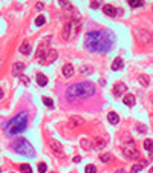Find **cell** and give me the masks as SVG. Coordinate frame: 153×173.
<instances>
[{"instance_id":"obj_9","label":"cell","mask_w":153,"mask_h":173,"mask_svg":"<svg viewBox=\"0 0 153 173\" xmlns=\"http://www.w3.org/2000/svg\"><path fill=\"white\" fill-rule=\"evenodd\" d=\"M126 90H127V86H126L124 83H116L114 86V89H112V92H114L115 97H121Z\"/></svg>"},{"instance_id":"obj_14","label":"cell","mask_w":153,"mask_h":173,"mask_svg":"<svg viewBox=\"0 0 153 173\" xmlns=\"http://www.w3.org/2000/svg\"><path fill=\"white\" fill-rule=\"evenodd\" d=\"M123 68V58L121 57H116L114 60V63H112V71H119Z\"/></svg>"},{"instance_id":"obj_13","label":"cell","mask_w":153,"mask_h":173,"mask_svg":"<svg viewBox=\"0 0 153 173\" xmlns=\"http://www.w3.org/2000/svg\"><path fill=\"white\" fill-rule=\"evenodd\" d=\"M22 71H25V63L17 61L14 66H12V74H14V75H20V74H22Z\"/></svg>"},{"instance_id":"obj_12","label":"cell","mask_w":153,"mask_h":173,"mask_svg":"<svg viewBox=\"0 0 153 173\" xmlns=\"http://www.w3.org/2000/svg\"><path fill=\"white\" fill-rule=\"evenodd\" d=\"M63 75L66 77V78H71L72 75H74V66L72 64H64L63 66Z\"/></svg>"},{"instance_id":"obj_38","label":"cell","mask_w":153,"mask_h":173,"mask_svg":"<svg viewBox=\"0 0 153 173\" xmlns=\"http://www.w3.org/2000/svg\"><path fill=\"white\" fill-rule=\"evenodd\" d=\"M3 97V92H2V89H0V98H2Z\"/></svg>"},{"instance_id":"obj_34","label":"cell","mask_w":153,"mask_h":173,"mask_svg":"<svg viewBox=\"0 0 153 173\" xmlns=\"http://www.w3.org/2000/svg\"><path fill=\"white\" fill-rule=\"evenodd\" d=\"M138 130H139V132H144L145 129H144V126H141V124H138Z\"/></svg>"},{"instance_id":"obj_31","label":"cell","mask_w":153,"mask_h":173,"mask_svg":"<svg viewBox=\"0 0 153 173\" xmlns=\"http://www.w3.org/2000/svg\"><path fill=\"white\" fill-rule=\"evenodd\" d=\"M60 6H63V8H72V6H71V3L68 2V0H63V2H60Z\"/></svg>"},{"instance_id":"obj_19","label":"cell","mask_w":153,"mask_h":173,"mask_svg":"<svg viewBox=\"0 0 153 173\" xmlns=\"http://www.w3.org/2000/svg\"><path fill=\"white\" fill-rule=\"evenodd\" d=\"M20 52H22V54H25V55H28L29 52H31V44H29L28 42H25L22 46H20Z\"/></svg>"},{"instance_id":"obj_20","label":"cell","mask_w":153,"mask_h":173,"mask_svg":"<svg viewBox=\"0 0 153 173\" xmlns=\"http://www.w3.org/2000/svg\"><path fill=\"white\" fill-rule=\"evenodd\" d=\"M138 81L141 83L142 86H145V88H147L149 83H150V80H149V77H147V75H139V77H138Z\"/></svg>"},{"instance_id":"obj_16","label":"cell","mask_w":153,"mask_h":173,"mask_svg":"<svg viewBox=\"0 0 153 173\" xmlns=\"http://www.w3.org/2000/svg\"><path fill=\"white\" fill-rule=\"evenodd\" d=\"M107 119H109V123H110V124H118V123H119V117L115 114V112H109Z\"/></svg>"},{"instance_id":"obj_17","label":"cell","mask_w":153,"mask_h":173,"mask_svg":"<svg viewBox=\"0 0 153 173\" xmlns=\"http://www.w3.org/2000/svg\"><path fill=\"white\" fill-rule=\"evenodd\" d=\"M106 145V139L104 138H97L94 141V149H103Z\"/></svg>"},{"instance_id":"obj_7","label":"cell","mask_w":153,"mask_h":173,"mask_svg":"<svg viewBox=\"0 0 153 173\" xmlns=\"http://www.w3.org/2000/svg\"><path fill=\"white\" fill-rule=\"evenodd\" d=\"M58 54H57V51L55 49H48V52H46V55L43 58V61L42 64H48V63H54L55 60H57Z\"/></svg>"},{"instance_id":"obj_41","label":"cell","mask_w":153,"mask_h":173,"mask_svg":"<svg viewBox=\"0 0 153 173\" xmlns=\"http://www.w3.org/2000/svg\"><path fill=\"white\" fill-rule=\"evenodd\" d=\"M152 103H153V95H152Z\"/></svg>"},{"instance_id":"obj_3","label":"cell","mask_w":153,"mask_h":173,"mask_svg":"<svg viewBox=\"0 0 153 173\" xmlns=\"http://www.w3.org/2000/svg\"><path fill=\"white\" fill-rule=\"evenodd\" d=\"M26 126H28V115H26V112H20L5 124V132L9 136H16L26 130Z\"/></svg>"},{"instance_id":"obj_40","label":"cell","mask_w":153,"mask_h":173,"mask_svg":"<svg viewBox=\"0 0 153 173\" xmlns=\"http://www.w3.org/2000/svg\"><path fill=\"white\" fill-rule=\"evenodd\" d=\"M149 173H153V167H150V170H149Z\"/></svg>"},{"instance_id":"obj_36","label":"cell","mask_w":153,"mask_h":173,"mask_svg":"<svg viewBox=\"0 0 153 173\" xmlns=\"http://www.w3.org/2000/svg\"><path fill=\"white\" fill-rule=\"evenodd\" d=\"M37 9H38V11L43 9V3H37Z\"/></svg>"},{"instance_id":"obj_26","label":"cell","mask_w":153,"mask_h":173,"mask_svg":"<svg viewBox=\"0 0 153 173\" xmlns=\"http://www.w3.org/2000/svg\"><path fill=\"white\" fill-rule=\"evenodd\" d=\"M80 72H81V74H90L92 68L90 66H81V68H80Z\"/></svg>"},{"instance_id":"obj_39","label":"cell","mask_w":153,"mask_h":173,"mask_svg":"<svg viewBox=\"0 0 153 173\" xmlns=\"http://www.w3.org/2000/svg\"><path fill=\"white\" fill-rule=\"evenodd\" d=\"M116 173H126V172H124V170H118Z\"/></svg>"},{"instance_id":"obj_37","label":"cell","mask_w":153,"mask_h":173,"mask_svg":"<svg viewBox=\"0 0 153 173\" xmlns=\"http://www.w3.org/2000/svg\"><path fill=\"white\" fill-rule=\"evenodd\" d=\"M150 159H153V150L150 152Z\"/></svg>"},{"instance_id":"obj_29","label":"cell","mask_w":153,"mask_h":173,"mask_svg":"<svg viewBox=\"0 0 153 173\" xmlns=\"http://www.w3.org/2000/svg\"><path fill=\"white\" fill-rule=\"evenodd\" d=\"M42 100H43V103H44L46 106H49V107H52V106H54V103H52V100H51V98H48V97H43Z\"/></svg>"},{"instance_id":"obj_25","label":"cell","mask_w":153,"mask_h":173,"mask_svg":"<svg viewBox=\"0 0 153 173\" xmlns=\"http://www.w3.org/2000/svg\"><path fill=\"white\" fill-rule=\"evenodd\" d=\"M99 159H101L103 162H109L110 159H112V155L110 153H103L101 156H99Z\"/></svg>"},{"instance_id":"obj_23","label":"cell","mask_w":153,"mask_h":173,"mask_svg":"<svg viewBox=\"0 0 153 173\" xmlns=\"http://www.w3.org/2000/svg\"><path fill=\"white\" fill-rule=\"evenodd\" d=\"M20 170H22L23 173H32V169H31L29 164H22L20 165Z\"/></svg>"},{"instance_id":"obj_33","label":"cell","mask_w":153,"mask_h":173,"mask_svg":"<svg viewBox=\"0 0 153 173\" xmlns=\"http://www.w3.org/2000/svg\"><path fill=\"white\" fill-rule=\"evenodd\" d=\"M90 8H92V9L99 8V2H92V3H90Z\"/></svg>"},{"instance_id":"obj_15","label":"cell","mask_w":153,"mask_h":173,"mask_svg":"<svg viewBox=\"0 0 153 173\" xmlns=\"http://www.w3.org/2000/svg\"><path fill=\"white\" fill-rule=\"evenodd\" d=\"M123 101H124L126 106H130V107H132V106H135V97L132 95V94H127V95L123 98Z\"/></svg>"},{"instance_id":"obj_2","label":"cell","mask_w":153,"mask_h":173,"mask_svg":"<svg viewBox=\"0 0 153 173\" xmlns=\"http://www.w3.org/2000/svg\"><path fill=\"white\" fill-rule=\"evenodd\" d=\"M97 92L95 84H92L89 81H83V83H77V84H71L68 90H66V97H68L71 101L78 98H87L92 97Z\"/></svg>"},{"instance_id":"obj_30","label":"cell","mask_w":153,"mask_h":173,"mask_svg":"<svg viewBox=\"0 0 153 173\" xmlns=\"http://www.w3.org/2000/svg\"><path fill=\"white\" fill-rule=\"evenodd\" d=\"M81 147L86 150V149H89L90 147V143L87 141V139H81Z\"/></svg>"},{"instance_id":"obj_24","label":"cell","mask_w":153,"mask_h":173,"mask_svg":"<svg viewBox=\"0 0 153 173\" xmlns=\"http://www.w3.org/2000/svg\"><path fill=\"white\" fill-rule=\"evenodd\" d=\"M142 167H144L142 164H135L133 167L130 169V172H132V173H138V172H141V170H142Z\"/></svg>"},{"instance_id":"obj_11","label":"cell","mask_w":153,"mask_h":173,"mask_svg":"<svg viewBox=\"0 0 153 173\" xmlns=\"http://www.w3.org/2000/svg\"><path fill=\"white\" fill-rule=\"evenodd\" d=\"M51 147H52V150H54L57 155H63V145L60 144L58 141L52 139V141H51Z\"/></svg>"},{"instance_id":"obj_5","label":"cell","mask_w":153,"mask_h":173,"mask_svg":"<svg viewBox=\"0 0 153 173\" xmlns=\"http://www.w3.org/2000/svg\"><path fill=\"white\" fill-rule=\"evenodd\" d=\"M78 29H80L78 20H71V22H68V23L64 25V28H63V37L66 40H69V38L74 37V35H77Z\"/></svg>"},{"instance_id":"obj_22","label":"cell","mask_w":153,"mask_h":173,"mask_svg":"<svg viewBox=\"0 0 153 173\" xmlns=\"http://www.w3.org/2000/svg\"><path fill=\"white\" fill-rule=\"evenodd\" d=\"M144 149L145 150H153V141H152V139H145V141H144Z\"/></svg>"},{"instance_id":"obj_10","label":"cell","mask_w":153,"mask_h":173,"mask_svg":"<svg viewBox=\"0 0 153 173\" xmlns=\"http://www.w3.org/2000/svg\"><path fill=\"white\" fill-rule=\"evenodd\" d=\"M103 11H104V14L107 17H116L118 16V9H115L114 6H110V5H104Z\"/></svg>"},{"instance_id":"obj_28","label":"cell","mask_w":153,"mask_h":173,"mask_svg":"<svg viewBox=\"0 0 153 173\" xmlns=\"http://www.w3.org/2000/svg\"><path fill=\"white\" fill-rule=\"evenodd\" d=\"M35 25H37V26L44 25V17H43V16H38V17L35 18Z\"/></svg>"},{"instance_id":"obj_8","label":"cell","mask_w":153,"mask_h":173,"mask_svg":"<svg viewBox=\"0 0 153 173\" xmlns=\"http://www.w3.org/2000/svg\"><path fill=\"white\" fill-rule=\"evenodd\" d=\"M84 124V119L81 118V117H71L69 118V127H72V129H77V127H81V126Z\"/></svg>"},{"instance_id":"obj_6","label":"cell","mask_w":153,"mask_h":173,"mask_svg":"<svg viewBox=\"0 0 153 173\" xmlns=\"http://www.w3.org/2000/svg\"><path fill=\"white\" fill-rule=\"evenodd\" d=\"M123 153H124L126 158H129V159H135V158L139 156V152L136 150L135 144L132 143V141H130L127 145H124V147H123Z\"/></svg>"},{"instance_id":"obj_1","label":"cell","mask_w":153,"mask_h":173,"mask_svg":"<svg viewBox=\"0 0 153 173\" xmlns=\"http://www.w3.org/2000/svg\"><path fill=\"white\" fill-rule=\"evenodd\" d=\"M115 38L114 34L106 29L101 31H90L86 34V40H84V46L89 52H107L112 44H114Z\"/></svg>"},{"instance_id":"obj_35","label":"cell","mask_w":153,"mask_h":173,"mask_svg":"<svg viewBox=\"0 0 153 173\" xmlns=\"http://www.w3.org/2000/svg\"><path fill=\"white\" fill-rule=\"evenodd\" d=\"M80 161H81V156H75L74 158V162H80Z\"/></svg>"},{"instance_id":"obj_27","label":"cell","mask_w":153,"mask_h":173,"mask_svg":"<svg viewBox=\"0 0 153 173\" xmlns=\"http://www.w3.org/2000/svg\"><path fill=\"white\" fill-rule=\"evenodd\" d=\"M84 172L86 173H97V169H95V165H86Z\"/></svg>"},{"instance_id":"obj_18","label":"cell","mask_w":153,"mask_h":173,"mask_svg":"<svg viewBox=\"0 0 153 173\" xmlns=\"http://www.w3.org/2000/svg\"><path fill=\"white\" fill-rule=\"evenodd\" d=\"M37 83L40 86H46L48 84V77H46L44 74H37Z\"/></svg>"},{"instance_id":"obj_32","label":"cell","mask_w":153,"mask_h":173,"mask_svg":"<svg viewBox=\"0 0 153 173\" xmlns=\"http://www.w3.org/2000/svg\"><path fill=\"white\" fill-rule=\"evenodd\" d=\"M38 172H40V173H44V172H46V164H44V162H40V164H38Z\"/></svg>"},{"instance_id":"obj_21","label":"cell","mask_w":153,"mask_h":173,"mask_svg":"<svg viewBox=\"0 0 153 173\" xmlns=\"http://www.w3.org/2000/svg\"><path fill=\"white\" fill-rule=\"evenodd\" d=\"M129 5L132 6V8H139V6L144 5V2L142 0H129Z\"/></svg>"},{"instance_id":"obj_4","label":"cell","mask_w":153,"mask_h":173,"mask_svg":"<svg viewBox=\"0 0 153 173\" xmlns=\"http://www.w3.org/2000/svg\"><path fill=\"white\" fill-rule=\"evenodd\" d=\"M14 150L17 152L18 155H23V156H28V158H34L35 156V150L34 147L26 141L25 138H18L14 141Z\"/></svg>"}]
</instances>
